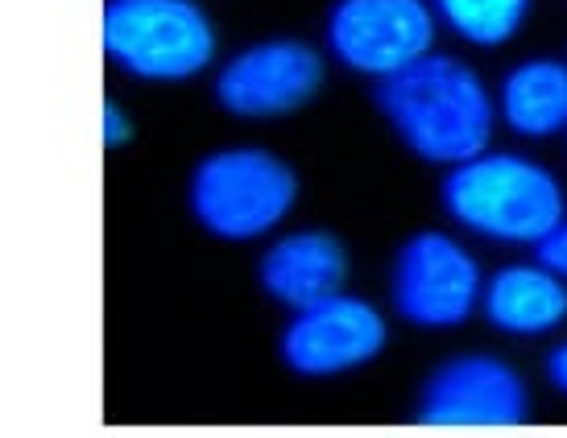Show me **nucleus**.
Wrapping results in <instances>:
<instances>
[{
	"instance_id": "obj_8",
	"label": "nucleus",
	"mask_w": 567,
	"mask_h": 438,
	"mask_svg": "<svg viewBox=\"0 0 567 438\" xmlns=\"http://www.w3.org/2000/svg\"><path fill=\"white\" fill-rule=\"evenodd\" d=\"M435 30L426 0H336L323 33L336 63L381 79L435 50Z\"/></svg>"
},
{
	"instance_id": "obj_12",
	"label": "nucleus",
	"mask_w": 567,
	"mask_h": 438,
	"mask_svg": "<svg viewBox=\"0 0 567 438\" xmlns=\"http://www.w3.org/2000/svg\"><path fill=\"white\" fill-rule=\"evenodd\" d=\"M502 121L518 137H555L567 128V63L530 59L502 79Z\"/></svg>"
},
{
	"instance_id": "obj_15",
	"label": "nucleus",
	"mask_w": 567,
	"mask_h": 438,
	"mask_svg": "<svg viewBox=\"0 0 567 438\" xmlns=\"http://www.w3.org/2000/svg\"><path fill=\"white\" fill-rule=\"evenodd\" d=\"M104 145L109 149H121V145H128L133 142V121L125 116V108L116 104V100H104Z\"/></svg>"
},
{
	"instance_id": "obj_13",
	"label": "nucleus",
	"mask_w": 567,
	"mask_h": 438,
	"mask_svg": "<svg viewBox=\"0 0 567 438\" xmlns=\"http://www.w3.org/2000/svg\"><path fill=\"white\" fill-rule=\"evenodd\" d=\"M426 4L435 21L481 50L505 46L535 9V0H426Z\"/></svg>"
},
{
	"instance_id": "obj_2",
	"label": "nucleus",
	"mask_w": 567,
	"mask_h": 438,
	"mask_svg": "<svg viewBox=\"0 0 567 438\" xmlns=\"http://www.w3.org/2000/svg\"><path fill=\"white\" fill-rule=\"evenodd\" d=\"M440 199L464 232L497 244H538L567 216L559 178L530 157L505 149H481L447 166Z\"/></svg>"
},
{
	"instance_id": "obj_11",
	"label": "nucleus",
	"mask_w": 567,
	"mask_h": 438,
	"mask_svg": "<svg viewBox=\"0 0 567 438\" xmlns=\"http://www.w3.org/2000/svg\"><path fill=\"white\" fill-rule=\"evenodd\" d=\"M481 311L505 335H547L567 319V282L547 265H505L481 285Z\"/></svg>"
},
{
	"instance_id": "obj_3",
	"label": "nucleus",
	"mask_w": 567,
	"mask_h": 438,
	"mask_svg": "<svg viewBox=\"0 0 567 438\" xmlns=\"http://www.w3.org/2000/svg\"><path fill=\"white\" fill-rule=\"evenodd\" d=\"M299 199V174L261 145H228L199 157L187 182L195 223L216 240H261Z\"/></svg>"
},
{
	"instance_id": "obj_7",
	"label": "nucleus",
	"mask_w": 567,
	"mask_h": 438,
	"mask_svg": "<svg viewBox=\"0 0 567 438\" xmlns=\"http://www.w3.org/2000/svg\"><path fill=\"white\" fill-rule=\"evenodd\" d=\"M323 87V54L299 38H266L237 50L216 75V104L240 121H274L307 108Z\"/></svg>"
},
{
	"instance_id": "obj_4",
	"label": "nucleus",
	"mask_w": 567,
	"mask_h": 438,
	"mask_svg": "<svg viewBox=\"0 0 567 438\" xmlns=\"http://www.w3.org/2000/svg\"><path fill=\"white\" fill-rule=\"evenodd\" d=\"M104 59L142 83H187L216 59V25L195 0H109Z\"/></svg>"
},
{
	"instance_id": "obj_5",
	"label": "nucleus",
	"mask_w": 567,
	"mask_h": 438,
	"mask_svg": "<svg viewBox=\"0 0 567 438\" xmlns=\"http://www.w3.org/2000/svg\"><path fill=\"white\" fill-rule=\"evenodd\" d=\"M481 265L447 232H414L398 249L390 273L394 311L414 327L447 331L468 323L481 306Z\"/></svg>"
},
{
	"instance_id": "obj_10",
	"label": "nucleus",
	"mask_w": 567,
	"mask_h": 438,
	"mask_svg": "<svg viewBox=\"0 0 567 438\" xmlns=\"http://www.w3.org/2000/svg\"><path fill=\"white\" fill-rule=\"evenodd\" d=\"M348 278V252L331 232H290L274 240L257 265V282L278 306L299 311L319 298L340 294Z\"/></svg>"
},
{
	"instance_id": "obj_1",
	"label": "nucleus",
	"mask_w": 567,
	"mask_h": 438,
	"mask_svg": "<svg viewBox=\"0 0 567 438\" xmlns=\"http://www.w3.org/2000/svg\"><path fill=\"white\" fill-rule=\"evenodd\" d=\"M373 95L402 145L423 161L456 166L493 142L497 100L456 54L426 50L394 75H381Z\"/></svg>"
},
{
	"instance_id": "obj_14",
	"label": "nucleus",
	"mask_w": 567,
	"mask_h": 438,
	"mask_svg": "<svg viewBox=\"0 0 567 438\" xmlns=\"http://www.w3.org/2000/svg\"><path fill=\"white\" fill-rule=\"evenodd\" d=\"M535 257H538V265H547L555 278H564V282H567V216L559 219V223H555L543 240H538Z\"/></svg>"
},
{
	"instance_id": "obj_9",
	"label": "nucleus",
	"mask_w": 567,
	"mask_h": 438,
	"mask_svg": "<svg viewBox=\"0 0 567 438\" xmlns=\"http://www.w3.org/2000/svg\"><path fill=\"white\" fill-rule=\"evenodd\" d=\"M526 418V380L497 356H452L419 393V423L426 426H522Z\"/></svg>"
},
{
	"instance_id": "obj_6",
	"label": "nucleus",
	"mask_w": 567,
	"mask_h": 438,
	"mask_svg": "<svg viewBox=\"0 0 567 438\" xmlns=\"http://www.w3.org/2000/svg\"><path fill=\"white\" fill-rule=\"evenodd\" d=\"M385 340H390V327L378 306L340 290L290 314V323L278 335V356L295 376L323 380V376H344L378 361L385 352Z\"/></svg>"
},
{
	"instance_id": "obj_16",
	"label": "nucleus",
	"mask_w": 567,
	"mask_h": 438,
	"mask_svg": "<svg viewBox=\"0 0 567 438\" xmlns=\"http://www.w3.org/2000/svg\"><path fill=\"white\" fill-rule=\"evenodd\" d=\"M547 376H551L555 389L567 397V340L551 347V356H547Z\"/></svg>"
}]
</instances>
